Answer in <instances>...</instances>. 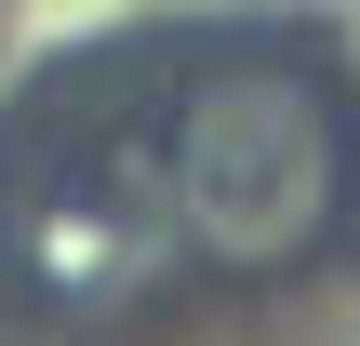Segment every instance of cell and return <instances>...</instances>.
<instances>
[{"label":"cell","instance_id":"1","mask_svg":"<svg viewBox=\"0 0 360 346\" xmlns=\"http://www.w3.org/2000/svg\"><path fill=\"white\" fill-rule=\"evenodd\" d=\"M360 187V147H347V107L307 80V67H214L187 80L174 133H160V213H174V253L200 267H307L334 240Z\"/></svg>","mask_w":360,"mask_h":346},{"label":"cell","instance_id":"2","mask_svg":"<svg viewBox=\"0 0 360 346\" xmlns=\"http://www.w3.org/2000/svg\"><path fill=\"white\" fill-rule=\"evenodd\" d=\"M13 280H27V307H120V293H147L160 267H174V213H160V173L147 187H120V173H53L13 227Z\"/></svg>","mask_w":360,"mask_h":346}]
</instances>
